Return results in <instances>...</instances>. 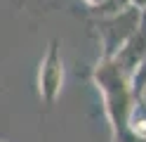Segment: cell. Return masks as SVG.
Listing matches in <instances>:
<instances>
[{
    "mask_svg": "<svg viewBox=\"0 0 146 142\" xmlns=\"http://www.w3.org/2000/svg\"><path fill=\"white\" fill-rule=\"evenodd\" d=\"M144 9H146V7H144Z\"/></svg>",
    "mask_w": 146,
    "mask_h": 142,
    "instance_id": "cell-7",
    "label": "cell"
},
{
    "mask_svg": "<svg viewBox=\"0 0 146 142\" xmlns=\"http://www.w3.org/2000/svg\"><path fill=\"white\" fill-rule=\"evenodd\" d=\"M144 57H146V9L141 14V22H139V26H137V31L127 38L125 45L111 57V59L132 78V73L137 71V66L141 64Z\"/></svg>",
    "mask_w": 146,
    "mask_h": 142,
    "instance_id": "cell-4",
    "label": "cell"
},
{
    "mask_svg": "<svg viewBox=\"0 0 146 142\" xmlns=\"http://www.w3.org/2000/svg\"><path fill=\"white\" fill-rule=\"evenodd\" d=\"M64 88V59H61V50H59V40L52 38L47 45L42 62H40V71H38V92L40 100L52 107L59 100Z\"/></svg>",
    "mask_w": 146,
    "mask_h": 142,
    "instance_id": "cell-3",
    "label": "cell"
},
{
    "mask_svg": "<svg viewBox=\"0 0 146 142\" xmlns=\"http://www.w3.org/2000/svg\"><path fill=\"white\" fill-rule=\"evenodd\" d=\"M113 142H146V137H144V135H137V133H132L130 128H127V130H123L118 137H113Z\"/></svg>",
    "mask_w": 146,
    "mask_h": 142,
    "instance_id": "cell-5",
    "label": "cell"
},
{
    "mask_svg": "<svg viewBox=\"0 0 146 142\" xmlns=\"http://www.w3.org/2000/svg\"><path fill=\"white\" fill-rule=\"evenodd\" d=\"M83 3H85V5H87V7L92 9V12H94V9H99L102 5H106L108 0H83Z\"/></svg>",
    "mask_w": 146,
    "mask_h": 142,
    "instance_id": "cell-6",
    "label": "cell"
},
{
    "mask_svg": "<svg viewBox=\"0 0 146 142\" xmlns=\"http://www.w3.org/2000/svg\"><path fill=\"white\" fill-rule=\"evenodd\" d=\"M92 81L97 85V90L102 92L104 111H106L108 123H111V135L118 137L123 130H127L134 109L139 107V102L132 92L130 76L113 59H99L92 71Z\"/></svg>",
    "mask_w": 146,
    "mask_h": 142,
    "instance_id": "cell-1",
    "label": "cell"
},
{
    "mask_svg": "<svg viewBox=\"0 0 146 142\" xmlns=\"http://www.w3.org/2000/svg\"><path fill=\"white\" fill-rule=\"evenodd\" d=\"M141 14H144L141 7H127V9H120V12L94 19V28L99 33V43H102V57L99 59H111L120 50L125 40L137 31Z\"/></svg>",
    "mask_w": 146,
    "mask_h": 142,
    "instance_id": "cell-2",
    "label": "cell"
}]
</instances>
